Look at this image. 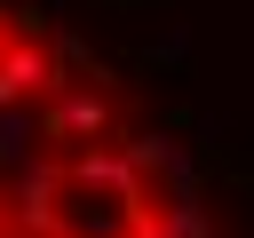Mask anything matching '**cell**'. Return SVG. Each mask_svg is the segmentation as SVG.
Masks as SVG:
<instances>
[{"instance_id": "cell-1", "label": "cell", "mask_w": 254, "mask_h": 238, "mask_svg": "<svg viewBox=\"0 0 254 238\" xmlns=\"http://www.w3.org/2000/svg\"><path fill=\"white\" fill-rule=\"evenodd\" d=\"M0 238H230L214 182L111 71L40 8L0 0Z\"/></svg>"}]
</instances>
